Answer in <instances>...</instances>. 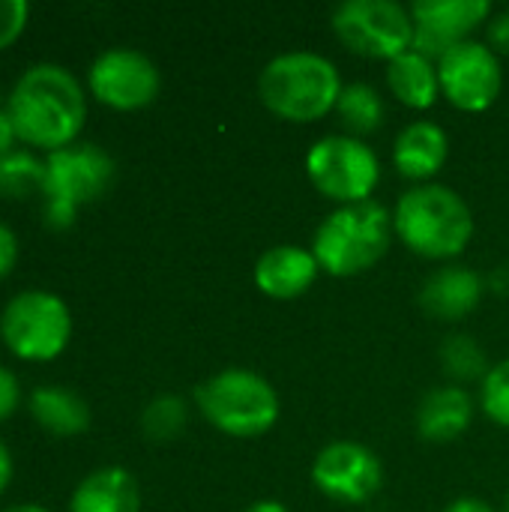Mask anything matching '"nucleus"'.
Segmentation results:
<instances>
[{
	"instance_id": "20",
	"label": "nucleus",
	"mask_w": 509,
	"mask_h": 512,
	"mask_svg": "<svg viewBox=\"0 0 509 512\" xmlns=\"http://www.w3.org/2000/svg\"><path fill=\"white\" fill-rule=\"evenodd\" d=\"M30 414L42 429L60 438L81 435L90 426L87 402L78 393L63 390V387H36L30 393Z\"/></svg>"
},
{
	"instance_id": "33",
	"label": "nucleus",
	"mask_w": 509,
	"mask_h": 512,
	"mask_svg": "<svg viewBox=\"0 0 509 512\" xmlns=\"http://www.w3.org/2000/svg\"><path fill=\"white\" fill-rule=\"evenodd\" d=\"M246 512H291L285 504H279V501H258V504H252Z\"/></svg>"
},
{
	"instance_id": "25",
	"label": "nucleus",
	"mask_w": 509,
	"mask_h": 512,
	"mask_svg": "<svg viewBox=\"0 0 509 512\" xmlns=\"http://www.w3.org/2000/svg\"><path fill=\"white\" fill-rule=\"evenodd\" d=\"M480 399H483V411L489 414V420L509 429V360L486 372Z\"/></svg>"
},
{
	"instance_id": "3",
	"label": "nucleus",
	"mask_w": 509,
	"mask_h": 512,
	"mask_svg": "<svg viewBox=\"0 0 509 512\" xmlns=\"http://www.w3.org/2000/svg\"><path fill=\"white\" fill-rule=\"evenodd\" d=\"M258 96L276 117L309 123L336 108L342 78L333 60L312 51H288L264 66Z\"/></svg>"
},
{
	"instance_id": "24",
	"label": "nucleus",
	"mask_w": 509,
	"mask_h": 512,
	"mask_svg": "<svg viewBox=\"0 0 509 512\" xmlns=\"http://www.w3.org/2000/svg\"><path fill=\"white\" fill-rule=\"evenodd\" d=\"M441 360L450 378L456 381H477L486 378V351L471 336H450L441 348Z\"/></svg>"
},
{
	"instance_id": "6",
	"label": "nucleus",
	"mask_w": 509,
	"mask_h": 512,
	"mask_svg": "<svg viewBox=\"0 0 509 512\" xmlns=\"http://www.w3.org/2000/svg\"><path fill=\"white\" fill-rule=\"evenodd\" d=\"M114 180V159L96 144L60 147L45 162V213L51 228H69L81 204L96 201Z\"/></svg>"
},
{
	"instance_id": "35",
	"label": "nucleus",
	"mask_w": 509,
	"mask_h": 512,
	"mask_svg": "<svg viewBox=\"0 0 509 512\" xmlns=\"http://www.w3.org/2000/svg\"><path fill=\"white\" fill-rule=\"evenodd\" d=\"M504 512H509V495H507V504H504Z\"/></svg>"
},
{
	"instance_id": "16",
	"label": "nucleus",
	"mask_w": 509,
	"mask_h": 512,
	"mask_svg": "<svg viewBox=\"0 0 509 512\" xmlns=\"http://www.w3.org/2000/svg\"><path fill=\"white\" fill-rule=\"evenodd\" d=\"M447 153H450L447 132L432 120H417L399 132L393 144V165L399 168L402 177L429 180L444 168Z\"/></svg>"
},
{
	"instance_id": "28",
	"label": "nucleus",
	"mask_w": 509,
	"mask_h": 512,
	"mask_svg": "<svg viewBox=\"0 0 509 512\" xmlns=\"http://www.w3.org/2000/svg\"><path fill=\"white\" fill-rule=\"evenodd\" d=\"M15 258H18V237L9 225L0 222V279L12 270Z\"/></svg>"
},
{
	"instance_id": "1",
	"label": "nucleus",
	"mask_w": 509,
	"mask_h": 512,
	"mask_svg": "<svg viewBox=\"0 0 509 512\" xmlns=\"http://www.w3.org/2000/svg\"><path fill=\"white\" fill-rule=\"evenodd\" d=\"M6 111L21 141L54 153L69 147V141L81 132L87 102L69 69L57 63H36L15 81Z\"/></svg>"
},
{
	"instance_id": "9",
	"label": "nucleus",
	"mask_w": 509,
	"mask_h": 512,
	"mask_svg": "<svg viewBox=\"0 0 509 512\" xmlns=\"http://www.w3.org/2000/svg\"><path fill=\"white\" fill-rule=\"evenodd\" d=\"M333 30L357 54L393 60L414 45L411 9L396 0H348L333 12Z\"/></svg>"
},
{
	"instance_id": "32",
	"label": "nucleus",
	"mask_w": 509,
	"mask_h": 512,
	"mask_svg": "<svg viewBox=\"0 0 509 512\" xmlns=\"http://www.w3.org/2000/svg\"><path fill=\"white\" fill-rule=\"evenodd\" d=\"M9 480H12V456H9L6 444L0 441V495L9 486Z\"/></svg>"
},
{
	"instance_id": "19",
	"label": "nucleus",
	"mask_w": 509,
	"mask_h": 512,
	"mask_svg": "<svg viewBox=\"0 0 509 512\" xmlns=\"http://www.w3.org/2000/svg\"><path fill=\"white\" fill-rule=\"evenodd\" d=\"M387 87H390V93L399 102H405L411 108H432L438 93H441L438 66L426 54L408 48L405 54L390 60V66H387Z\"/></svg>"
},
{
	"instance_id": "17",
	"label": "nucleus",
	"mask_w": 509,
	"mask_h": 512,
	"mask_svg": "<svg viewBox=\"0 0 509 512\" xmlns=\"http://www.w3.org/2000/svg\"><path fill=\"white\" fill-rule=\"evenodd\" d=\"M471 420H474V402L462 387L429 390L417 408V432L432 444H447L462 438Z\"/></svg>"
},
{
	"instance_id": "8",
	"label": "nucleus",
	"mask_w": 509,
	"mask_h": 512,
	"mask_svg": "<svg viewBox=\"0 0 509 512\" xmlns=\"http://www.w3.org/2000/svg\"><path fill=\"white\" fill-rule=\"evenodd\" d=\"M306 174L318 192L339 204L369 201L378 186L381 165L369 144L354 135H327L312 144L306 156Z\"/></svg>"
},
{
	"instance_id": "5",
	"label": "nucleus",
	"mask_w": 509,
	"mask_h": 512,
	"mask_svg": "<svg viewBox=\"0 0 509 512\" xmlns=\"http://www.w3.org/2000/svg\"><path fill=\"white\" fill-rule=\"evenodd\" d=\"M195 405L210 426L231 438H258L279 420V396L249 369H225L195 390Z\"/></svg>"
},
{
	"instance_id": "14",
	"label": "nucleus",
	"mask_w": 509,
	"mask_h": 512,
	"mask_svg": "<svg viewBox=\"0 0 509 512\" xmlns=\"http://www.w3.org/2000/svg\"><path fill=\"white\" fill-rule=\"evenodd\" d=\"M318 261L300 246H273L255 264V285L276 300H294L306 294L318 276Z\"/></svg>"
},
{
	"instance_id": "27",
	"label": "nucleus",
	"mask_w": 509,
	"mask_h": 512,
	"mask_svg": "<svg viewBox=\"0 0 509 512\" xmlns=\"http://www.w3.org/2000/svg\"><path fill=\"white\" fill-rule=\"evenodd\" d=\"M18 396H21L18 378H15L9 369L0 366V420H6V417L18 408Z\"/></svg>"
},
{
	"instance_id": "18",
	"label": "nucleus",
	"mask_w": 509,
	"mask_h": 512,
	"mask_svg": "<svg viewBox=\"0 0 509 512\" xmlns=\"http://www.w3.org/2000/svg\"><path fill=\"white\" fill-rule=\"evenodd\" d=\"M69 512H141L138 480L126 468H99L78 483Z\"/></svg>"
},
{
	"instance_id": "12",
	"label": "nucleus",
	"mask_w": 509,
	"mask_h": 512,
	"mask_svg": "<svg viewBox=\"0 0 509 512\" xmlns=\"http://www.w3.org/2000/svg\"><path fill=\"white\" fill-rule=\"evenodd\" d=\"M312 483L321 495L339 504H363L384 483L381 459L354 441H336L315 456Z\"/></svg>"
},
{
	"instance_id": "4",
	"label": "nucleus",
	"mask_w": 509,
	"mask_h": 512,
	"mask_svg": "<svg viewBox=\"0 0 509 512\" xmlns=\"http://www.w3.org/2000/svg\"><path fill=\"white\" fill-rule=\"evenodd\" d=\"M393 237V216L378 201L342 204L315 231L312 255L333 276H357L375 267Z\"/></svg>"
},
{
	"instance_id": "34",
	"label": "nucleus",
	"mask_w": 509,
	"mask_h": 512,
	"mask_svg": "<svg viewBox=\"0 0 509 512\" xmlns=\"http://www.w3.org/2000/svg\"><path fill=\"white\" fill-rule=\"evenodd\" d=\"M3 512H48V510H42V507H36V504H18V507H12V510H3Z\"/></svg>"
},
{
	"instance_id": "11",
	"label": "nucleus",
	"mask_w": 509,
	"mask_h": 512,
	"mask_svg": "<svg viewBox=\"0 0 509 512\" xmlns=\"http://www.w3.org/2000/svg\"><path fill=\"white\" fill-rule=\"evenodd\" d=\"M162 87L156 63L135 48H108L90 66V90L99 102L132 111L156 99Z\"/></svg>"
},
{
	"instance_id": "29",
	"label": "nucleus",
	"mask_w": 509,
	"mask_h": 512,
	"mask_svg": "<svg viewBox=\"0 0 509 512\" xmlns=\"http://www.w3.org/2000/svg\"><path fill=\"white\" fill-rule=\"evenodd\" d=\"M489 42H492L498 51L509 54V12L498 15V18L489 24Z\"/></svg>"
},
{
	"instance_id": "7",
	"label": "nucleus",
	"mask_w": 509,
	"mask_h": 512,
	"mask_svg": "<svg viewBox=\"0 0 509 512\" xmlns=\"http://www.w3.org/2000/svg\"><path fill=\"white\" fill-rule=\"evenodd\" d=\"M72 333L69 306L51 291H21L0 315V336L21 360H54Z\"/></svg>"
},
{
	"instance_id": "2",
	"label": "nucleus",
	"mask_w": 509,
	"mask_h": 512,
	"mask_svg": "<svg viewBox=\"0 0 509 512\" xmlns=\"http://www.w3.org/2000/svg\"><path fill=\"white\" fill-rule=\"evenodd\" d=\"M393 231L417 255L447 261L465 252V246L471 243L474 216L465 198L450 186L423 183L399 198Z\"/></svg>"
},
{
	"instance_id": "15",
	"label": "nucleus",
	"mask_w": 509,
	"mask_h": 512,
	"mask_svg": "<svg viewBox=\"0 0 509 512\" xmlns=\"http://www.w3.org/2000/svg\"><path fill=\"white\" fill-rule=\"evenodd\" d=\"M483 300V279L468 267H441L420 288V306L441 321H459L471 315Z\"/></svg>"
},
{
	"instance_id": "21",
	"label": "nucleus",
	"mask_w": 509,
	"mask_h": 512,
	"mask_svg": "<svg viewBox=\"0 0 509 512\" xmlns=\"http://www.w3.org/2000/svg\"><path fill=\"white\" fill-rule=\"evenodd\" d=\"M336 111H339L342 123L351 132L366 135V132H375L381 126V120H384V99H381V93L372 84L357 81V84L342 87Z\"/></svg>"
},
{
	"instance_id": "23",
	"label": "nucleus",
	"mask_w": 509,
	"mask_h": 512,
	"mask_svg": "<svg viewBox=\"0 0 509 512\" xmlns=\"http://www.w3.org/2000/svg\"><path fill=\"white\" fill-rule=\"evenodd\" d=\"M189 411L180 396H156L144 414H141V429L150 441H171L186 429Z\"/></svg>"
},
{
	"instance_id": "10",
	"label": "nucleus",
	"mask_w": 509,
	"mask_h": 512,
	"mask_svg": "<svg viewBox=\"0 0 509 512\" xmlns=\"http://www.w3.org/2000/svg\"><path fill=\"white\" fill-rule=\"evenodd\" d=\"M441 93L462 111H486L504 87L498 54L483 42H459L438 60Z\"/></svg>"
},
{
	"instance_id": "13",
	"label": "nucleus",
	"mask_w": 509,
	"mask_h": 512,
	"mask_svg": "<svg viewBox=\"0 0 509 512\" xmlns=\"http://www.w3.org/2000/svg\"><path fill=\"white\" fill-rule=\"evenodd\" d=\"M489 0H417L411 3L414 21V51L429 60H441L459 42H468V33L489 18Z\"/></svg>"
},
{
	"instance_id": "22",
	"label": "nucleus",
	"mask_w": 509,
	"mask_h": 512,
	"mask_svg": "<svg viewBox=\"0 0 509 512\" xmlns=\"http://www.w3.org/2000/svg\"><path fill=\"white\" fill-rule=\"evenodd\" d=\"M42 186H45V162L18 150H9L0 156V195L3 198H24V195L42 192Z\"/></svg>"
},
{
	"instance_id": "26",
	"label": "nucleus",
	"mask_w": 509,
	"mask_h": 512,
	"mask_svg": "<svg viewBox=\"0 0 509 512\" xmlns=\"http://www.w3.org/2000/svg\"><path fill=\"white\" fill-rule=\"evenodd\" d=\"M27 0H0V48H6L27 24Z\"/></svg>"
},
{
	"instance_id": "31",
	"label": "nucleus",
	"mask_w": 509,
	"mask_h": 512,
	"mask_svg": "<svg viewBox=\"0 0 509 512\" xmlns=\"http://www.w3.org/2000/svg\"><path fill=\"white\" fill-rule=\"evenodd\" d=\"M444 512H495L486 501H480V498H459V501H453L450 507Z\"/></svg>"
},
{
	"instance_id": "30",
	"label": "nucleus",
	"mask_w": 509,
	"mask_h": 512,
	"mask_svg": "<svg viewBox=\"0 0 509 512\" xmlns=\"http://www.w3.org/2000/svg\"><path fill=\"white\" fill-rule=\"evenodd\" d=\"M15 126H12V117L6 108H0V156L12 150V141H15Z\"/></svg>"
}]
</instances>
